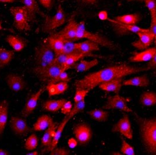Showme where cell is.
<instances>
[{
    "instance_id": "6da1fadb",
    "label": "cell",
    "mask_w": 156,
    "mask_h": 155,
    "mask_svg": "<svg viewBox=\"0 0 156 155\" xmlns=\"http://www.w3.org/2000/svg\"><path fill=\"white\" fill-rule=\"evenodd\" d=\"M150 70L149 67H132L121 64L108 67L100 71L92 72L75 83L76 89L91 90L99 85L115 79H122L128 75Z\"/></svg>"
},
{
    "instance_id": "7a4b0ae2",
    "label": "cell",
    "mask_w": 156,
    "mask_h": 155,
    "mask_svg": "<svg viewBox=\"0 0 156 155\" xmlns=\"http://www.w3.org/2000/svg\"><path fill=\"white\" fill-rule=\"evenodd\" d=\"M143 145L150 155H156V117L143 118L136 114Z\"/></svg>"
},
{
    "instance_id": "3957f363",
    "label": "cell",
    "mask_w": 156,
    "mask_h": 155,
    "mask_svg": "<svg viewBox=\"0 0 156 155\" xmlns=\"http://www.w3.org/2000/svg\"><path fill=\"white\" fill-rule=\"evenodd\" d=\"M56 54L53 51L48 40L40 43L36 49L34 53V67L33 72L39 77L46 69L54 62Z\"/></svg>"
},
{
    "instance_id": "277c9868",
    "label": "cell",
    "mask_w": 156,
    "mask_h": 155,
    "mask_svg": "<svg viewBox=\"0 0 156 155\" xmlns=\"http://www.w3.org/2000/svg\"><path fill=\"white\" fill-rule=\"evenodd\" d=\"M9 11L13 18L14 26L19 31H28L30 30L29 22H30L29 13L24 6L12 7Z\"/></svg>"
},
{
    "instance_id": "5b68a950",
    "label": "cell",
    "mask_w": 156,
    "mask_h": 155,
    "mask_svg": "<svg viewBox=\"0 0 156 155\" xmlns=\"http://www.w3.org/2000/svg\"><path fill=\"white\" fill-rule=\"evenodd\" d=\"M44 23L43 26L44 32L51 33L57 28L63 25L66 21V16L64 9L61 4H59L57 13L53 16H44Z\"/></svg>"
},
{
    "instance_id": "8992f818",
    "label": "cell",
    "mask_w": 156,
    "mask_h": 155,
    "mask_svg": "<svg viewBox=\"0 0 156 155\" xmlns=\"http://www.w3.org/2000/svg\"><path fill=\"white\" fill-rule=\"evenodd\" d=\"M86 39L87 40H90L93 42L98 43L99 45H103L107 48L112 49L114 47V45L111 41L110 40L102 36L100 34L90 32L86 30L84 27L83 23H79L78 25V31L76 33V41L80 40V39Z\"/></svg>"
},
{
    "instance_id": "52a82bcc",
    "label": "cell",
    "mask_w": 156,
    "mask_h": 155,
    "mask_svg": "<svg viewBox=\"0 0 156 155\" xmlns=\"http://www.w3.org/2000/svg\"><path fill=\"white\" fill-rule=\"evenodd\" d=\"M108 20L110 22L114 32L117 35L119 36L128 35L132 33H137L141 32H147L150 31V29H143L139 26H137L136 25L124 24L119 22H118L114 19L110 20L108 18Z\"/></svg>"
},
{
    "instance_id": "ba28073f",
    "label": "cell",
    "mask_w": 156,
    "mask_h": 155,
    "mask_svg": "<svg viewBox=\"0 0 156 155\" xmlns=\"http://www.w3.org/2000/svg\"><path fill=\"white\" fill-rule=\"evenodd\" d=\"M128 101L129 100L126 98L122 97L117 94V95L107 98L106 104L103 107V109L105 110L116 109L125 112H133L132 110L127 105Z\"/></svg>"
},
{
    "instance_id": "9c48e42d",
    "label": "cell",
    "mask_w": 156,
    "mask_h": 155,
    "mask_svg": "<svg viewBox=\"0 0 156 155\" xmlns=\"http://www.w3.org/2000/svg\"><path fill=\"white\" fill-rule=\"evenodd\" d=\"M73 134L80 145L88 143L91 140L92 131L90 126L86 124H80L77 125L73 129Z\"/></svg>"
},
{
    "instance_id": "30bf717a",
    "label": "cell",
    "mask_w": 156,
    "mask_h": 155,
    "mask_svg": "<svg viewBox=\"0 0 156 155\" xmlns=\"http://www.w3.org/2000/svg\"><path fill=\"white\" fill-rule=\"evenodd\" d=\"M112 131L114 132L120 133L122 135L129 139H132L133 138V131L130 120L127 115H124V116L113 126Z\"/></svg>"
},
{
    "instance_id": "8fae6325",
    "label": "cell",
    "mask_w": 156,
    "mask_h": 155,
    "mask_svg": "<svg viewBox=\"0 0 156 155\" xmlns=\"http://www.w3.org/2000/svg\"><path fill=\"white\" fill-rule=\"evenodd\" d=\"M78 25L79 23L74 18H71L65 27L60 32L55 33V34L61 37L65 40L75 41H76Z\"/></svg>"
},
{
    "instance_id": "7c38bea8",
    "label": "cell",
    "mask_w": 156,
    "mask_h": 155,
    "mask_svg": "<svg viewBox=\"0 0 156 155\" xmlns=\"http://www.w3.org/2000/svg\"><path fill=\"white\" fill-rule=\"evenodd\" d=\"M10 125L14 134L19 136H25L30 131V128L26 120L20 117H12Z\"/></svg>"
},
{
    "instance_id": "4fadbf2b",
    "label": "cell",
    "mask_w": 156,
    "mask_h": 155,
    "mask_svg": "<svg viewBox=\"0 0 156 155\" xmlns=\"http://www.w3.org/2000/svg\"><path fill=\"white\" fill-rule=\"evenodd\" d=\"M139 39L133 42L132 45L139 50H143L148 48L154 41L153 34L149 31L141 32L136 33Z\"/></svg>"
},
{
    "instance_id": "5bb4252c",
    "label": "cell",
    "mask_w": 156,
    "mask_h": 155,
    "mask_svg": "<svg viewBox=\"0 0 156 155\" xmlns=\"http://www.w3.org/2000/svg\"><path fill=\"white\" fill-rule=\"evenodd\" d=\"M62 72L61 66L55 62H54L38 78L40 81L43 82L50 83L54 81Z\"/></svg>"
},
{
    "instance_id": "9a60e30c",
    "label": "cell",
    "mask_w": 156,
    "mask_h": 155,
    "mask_svg": "<svg viewBox=\"0 0 156 155\" xmlns=\"http://www.w3.org/2000/svg\"><path fill=\"white\" fill-rule=\"evenodd\" d=\"M45 89L46 88H41L37 92L31 95L27 99L26 104L22 111V115L23 116L25 117L29 116L36 109L39 98Z\"/></svg>"
},
{
    "instance_id": "2e32d148",
    "label": "cell",
    "mask_w": 156,
    "mask_h": 155,
    "mask_svg": "<svg viewBox=\"0 0 156 155\" xmlns=\"http://www.w3.org/2000/svg\"><path fill=\"white\" fill-rule=\"evenodd\" d=\"M6 82L8 87L16 92L22 91L25 88V82L23 78L16 74H11L8 75Z\"/></svg>"
},
{
    "instance_id": "e0dca14e",
    "label": "cell",
    "mask_w": 156,
    "mask_h": 155,
    "mask_svg": "<svg viewBox=\"0 0 156 155\" xmlns=\"http://www.w3.org/2000/svg\"><path fill=\"white\" fill-rule=\"evenodd\" d=\"M156 48H150L140 52H135L133 55L129 58L130 62L140 63L149 61L153 57L156 53Z\"/></svg>"
},
{
    "instance_id": "ac0fdd59",
    "label": "cell",
    "mask_w": 156,
    "mask_h": 155,
    "mask_svg": "<svg viewBox=\"0 0 156 155\" xmlns=\"http://www.w3.org/2000/svg\"><path fill=\"white\" fill-rule=\"evenodd\" d=\"M71 118V117L69 116V115H67L65 118L62 120V121L61 123V124L58 125L51 145L49 146V148L43 150V152H50L51 151H52L53 149L57 148V145L58 143L59 140L61 138V136L62 134L63 130L65 128V125Z\"/></svg>"
},
{
    "instance_id": "d6986e66",
    "label": "cell",
    "mask_w": 156,
    "mask_h": 155,
    "mask_svg": "<svg viewBox=\"0 0 156 155\" xmlns=\"http://www.w3.org/2000/svg\"><path fill=\"white\" fill-rule=\"evenodd\" d=\"M58 126V123H54L51 127H50L48 129H46L44 135L41 139L43 146L45 147L43 150L49 148V146L51 145Z\"/></svg>"
},
{
    "instance_id": "ffe728a7",
    "label": "cell",
    "mask_w": 156,
    "mask_h": 155,
    "mask_svg": "<svg viewBox=\"0 0 156 155\" xmlns=\"http://www.w3.org/2000/svg\"><path fill=\"white\" fill-rule=\"evenodd\" d=\"M20 1L23 4V6L27 9L29 13L30 21H32L35 18L37 13H40L44 17L45 14L40 11L39 5L36 0H20Z\"/></svg>"
},
{
    "instance_id": "44dd1931",
    "label": "cell",
    "mask_w": 156,
    "mask_h": 155,
    "mask_svg": "<svg viewBox=\"0 0 156 155\" xmlns=\"http://www.w3.org/2000/svg\"><path fill=\"white\" fill-rule=\"evenodd\" d=\"M47 40L49 45H50L56 55L62 52L65 41L64 39L55 34H52Z\"/></svg>"
},
{
    "instance_id": "7402d4cb",
    "label": "cell",
    "mask_w": 156,
    "mask_h": 155,
    "mask_svg": "<svg viewBox=\"0 0 156 155\" xmlns=\"http://www.w3.org/2000/svg\"><path fill=\"white\" fill-rule=\"evenodd\" d=\"M8 103L4 100L0 103V136L3 134L8 122Z\"/></svg>"
},
{
    "instance_id": "603a6c76",
    "label": "cell",
    "mask_w": 156,
    "mask_h": 155,
    "mask_svg": "<svg viewBox=\"0 0 156 155\" xmlns=\"http://www.w3.org/2000/svg\"><path fill=\"white\" fill-rule=\"evenodd\" d=\"M91 53H76V54H72L68 56L65 65L62 68V72H65L66 70L71 68L72 67L74 64H75L78 61L82 59L83 58L87 57H93Z\"/></svg>"
},
{
    "instance_id": "cb8c5ba5",
    "label": "cell",
    "mask_w": 156,
    "mask_h": 155,
    "mask_svg": "<svg viewBox=\"0 0 156 155\" xmlns=\"http://www.w3.org/2000/svg\"><path fill=\"white\" fill-rule=\"evenodd\" d=\"M122 79H115L99 85V88L106 92H112L118 94L122 86Z\"/></svg>"
},
{
    "instance_id": "d4e9b609",
    "label": "cell",
    "mask_w": 156,
    "mask_h": 155,
    "mask_svg": "<svg viewBox=\"0 0 156 155\" xmlns=\"http://www.w3.org/2000/svg\"><path fill=\"white\" fill-rule=\"evenodd\" d=\"M52 118L48 115L40 117L33 125V129L36 131H43L48 129L53 124Z\"/></svg>"
},
{
    "instance_id": "484cf974",
    "label": "cell",
    "mask_w": 156,
    "mask_h": 155,
    "mask_svg": "<svg viewBox=\"0 0 156 155\" xmlns=\"http://www.w3.org/2000/svg\"><path fill=\"white\" fill-rule=\"evenodd\" d=\"M149 79L146 75L132 78L124 81L122 83V85L125 86H134L139 87H146L149 86Z\"/></svg>"
},
{
    "instance_id": "4316f807",
    "label": "cell",
    "mask_w": 156,
    "mask_h": 155,
    "mask_svg": "<svg viewBox=\"0 0 156 155\" xmlns=\"http://www.w3.org/2000/svg\"><path fill=\"white\" fill-rule=\"evenodd\" d=\"M77 47L79 52L82 53H91L100 49L98 43L89 40L81 43H77Z\"/></svg>"
},
{
    "instance_id": "83f0119b",
    "label": "cell",
    "mask_w": 156,
    "mask_h": 155,
    "mask_svg": "<svg viewBox=\"0 0 156 155\" xmlns=\"http://www.w3.org/2000/svg\"><path fill=\"white\" fill-rule=\"evenodd\" d=\"M6 40L8 44L16 52H20L22 51L26 46L25 41L16 36L9 35L7 36Z\"/></svg>"
},
{
    "instance_id": "f1b7e54d",
    "label": "cell",
    "mask_w": 156,
    "mask_h": 155,
    "mask_svg": "<svg viewBox=\"0 0 156 155\" xmlns=\"http://www.w3.org/2000/svg\"><path fill=\"white\" fill-rule=\"evenodd\" d=\"M114 20L124 24L136 25V24L140 20V16L137 13H130L117 16Z\"/></svg>"
},
{
    "instance_id": "f546056e",
    "label": "cell",
    "mask_w": 156,
    "mask_h": 155,
    "mask_svg": "<svg viewBox=\"0 0 156 155\" xmlns=\"http://www.w3.org/2000/svg\"><path fill=\"white\" fill-rule=\"evenodd\" d=\"M98 64L97 59H94L90 61H87L84 59H81L80 62L78 63H76L71 68H73L78 72H85L90 69L92 68L93 67L96 66Z\"/></svg>"
},
{
    "instance_id": "4dcf8cb0",
    "label": "cell",
    "mask_w": 156,
    "mask_h": 155,
    "mask_svg": "<svg viewBox=\"0 0 156 155\" xmlns=\"http://www.w3.org/2000/svg\"><path fill=\"white\" fill-rule=\"evenodd\" d=\"M67 102L65 99L58 100H48L43 104V109L50 112H56L61 109L62 106Z\"/></svg>"
},
{
    "instance_id": "1f68e13d",
    "label": "cell",
    "mask_w": 156,
    "mask_h": 155,
    "mask_svg": "<svg viewBox=\"0 0 156 155\" xmlns=\"http://www.w3.org/2000/svg\"><path fill=\"white\" fill-rule=\"evenodd\" d=\"M140 103L147 107L156 106V93L153 92H144L140 98Z\"/></svg>"
},
{
    "instance_id": "d6a6232c",
    "label": "cell",
    "mask_w": 156,
    "mask_h": 155,
    "mask_svg": "<svg viewBox=\"0 0 156 155\" xmlns=\"http://www.w3.org/2000/svg\"><path fill=\"white\" fill-rule=\"evenodd\" d=\"M14 56V52L0 47V68L9 64Z\"/></svg>"
},
{
    "instance_id": "836d02e7",
    "label": "cell",
    "mask_w": 156,
    "mask_h": 155,
    "mask_svg": "<svg viewBox=\"0 0 156 155\" xmlns=\"http://www.w3.org/2000/svg\"><path fill=\"white\" fill-rule=\"evenodd\" d=\"M87 114L92 119L98 122L106 121L108 117V113L107 111L100 109L89 111L87 112Z\"/></svg>"
},
{
    "instance_id": "e575fe53",
    "label": "cell",
    "mask_w": 156,
    "mask_h": 155,
    "mask_svg": "<svg viewBox=\"0 0 156 155\" xmlns=\"http://www.w3.org/2000/svg\"><path fill=\"white\" fill-rule=\"evenodd\" d=\"M62 52L65 53L67 55L80 53L78 50L77 43H74V41H68V40H65L64 41Z\"/></svg>"
},
{
    "instance_id": "d590c367",
    "label": "cell",
    "mask_w": 156,
    "mask_h": 155,
    "mask_svg": "<svg viewBox=\"0 0 156 155\" xmlns=\"http://www.w3.org/2000/svg\"><path fill=\"white\" fill-rule=\"evenodd\" d=\"M39 144V139L36 134H32L27 139L25 148L27 150H33L36 148Z\"/></svg>"
},
{
    "instance_id": "8d00e7d4",
    "label": "cell",
    "mask_w": 156,
    "mask_h": 155,
    "mask_svg": "<svg viewBox=\"0 0 156 155\" xmlns=\"http://www.w3.org/2000/svg\"><path fill=\"white\" fill-rule=\"evenodd\" d=\"M89 89H77L75 96L73 97V100L75 103L83 101L85 100V98L87 96V93L89 92Z\"/></svg>"
},
{
    "instance_id": "74e56055",
    "label": "cell",
    "mask_w": 156,
    "mask_h": 155,
    "mask_svg": "<svg viewBox=\"0 0 156 155\" xmlns=\"http://www.w3.org/2000/svg\"><path fill=\"white\" fill-rule=\"evenodd\" d=\"M121 152L126 155H135L134 148L124 139L122 140Z\"/></svg>"
},
{
    "instance_id": "f35d334b",
    "label": "cell",
    "mask_w": 156,
    "mask_h": 155,
    "mask_svg": "<svg viewBox=\"0 0 156 155\" xmlns=\"http://www.w3.org/2000/svg\"><path fill=\"white\" fill-rule=\"evenodd\" d=\"M85 107V100H83V101L78 102V103H75L71 111L70 112V113L68 115L72 118L74 116H75L76 114H78V113H80V112H81V111H82L83 110H84Z\"/></svg>"
},
{
    "instance_id": "ab89813d",
    "label": "cell",
    "mask_w": 156,
    "mask_h": 155,
    "mask_svg": "<svg viewBox=\"0 0 156 155\" xmlns=\"http://www.w3.org/2000/svg\"><path fill=\"white\" fill-rule=\"evenodd\" d=\"M143 1L149 10L150 14L156 15V0H144Z\"/></svg>"
},
{
    "instance_id": "60d3db41",
    "label": "cell",
    "mask_w": 156,
    "mask_h": 155,
    "mask_svg": "<svg viewBox=\"0 0 156 155\" xmlns=\"http://www.w3.org/2000/svg\"><path fill=\"white\" fill-rule=\"evenodd\" d=\"M68 55L64 53V52H61V53H60L59 54L56 55V56H55L54 62H55L56 63H57L58 64L61 66L62 71V68H63L64 65H65V63H66V59H67V57H68Z\"/></svg>"
},
{
    "instance_id": "b9f144b4",
    "label": "cell",
    "mask_w": 156,
    "mask_h": 155,
    "mask_svg": "<svg viewBox=\"0 0 156 155\" xmlns=\"http://www.w3.org/2000/svg\"><path fill=\"white\" fill-rule=\"evenodd\" d=\"M54 84L57 89L58 95L64 93L65 92L67 91L68 88V82H59L55 83Z\"/></svg>"
},
{
    "instance_id": "7bdbcfd3",
    "label": "cell",
    "mask_w": 156,
    "mask_h": 155,
    "mask_svg": "<svg viewBox=\"0 0 156 155\" xmlns=\"http://www.w3.org/2000/svg\"><path fill=\"white\" fill-rule=\"evenodd\" d=\"M71 80V78L69 77L68 74L65 72H62L58 77L54 81H52V83H57L59 82H69Z\"/></svg>"
},
{
    "instance_id": "ee69618b",
    "label": "cell",
    "mask_w": 156,
    "mask_h": 155,
    "mask_svg": "<svg viewBox=\"0 0 156 155\" xmlns=\"http://www.w3.org/2000/svg\"><path fill=\"white\" fill-rule=\"evenodd\" d=\"M150 32L154 36V43L156 44V15H151V25L149 28Z\"/></svg>"
},
{
    "instance_id": "f6af8a7d",
    "label": "cell",
    "mask_w": 156,
    "mask_h": 155,
    "mask_svg": "<svg viewBox=\"0 0 156 155\" xmlns=\"http://www.w3.org/2000/svg\"><path fill=\"white\" fill-rule=\"evenodd\" d=\"M73 108V105L72 103H71V102L70 101H67L66 103H65L62 107H61V111L62 114H65L66 116L68 115L70 112L71 111L72 109Z\"/></svg>"
},
{
    "instance_id": "bcb514c9",
    "label": "cell",
    "mask_w": 156,
    "mask_h": 155,
    "mask_svg": "<svg viewBox=\"0 0 156 155\" xmlns=\"http://www.w3.org/2000/svg\"><path fill=\"white\" fill-rule=\"evenodd\" d=\"M46 89L48 92L49 96H52L55 95H58V93L57 89L55 86V84L52 82L48 83V84L46 86Z\"/></svg>"
},
{
    "instance_id": "7dc6e473",
    "label": "cell",
    "mask_w": 156,
    "mask_h": 155,
    "mask_svg": "<svg viewBox=\"0 0 156 155\" xmlns=\"http://www.w3.org/2000/svg\"><path fill=\"white\" fill-rule=\"evenodd\" d=\"M70 154V152L66 148H55L53 149L52 151L50 152L51 155H68Z\"/></svg>"
},
{
    "instance_id": "c3c4849f",
    "label": "cell",
    "mask_w": 156,
    "mask_h": 155,
    "mask_svg": "<svg viewBox=\"0 0 156 155\" xmlns=\"http://www.w3.org/2000/svg\"><path fill=\"white\" fill-rule=\"evenodd\" d=\"M39 2L43 7L48 10H51L52 8V0H39Z\"/></svg>"
},
{
    "instance_id": "681fc988",
    "label": "cell",
    "mask_w": 156,
    "mask_h": 155,
    "mask_svg": "<svg viewBox=\"0 0 156 155\" xmlns=\"http://www.w3.org/2000/svg\"><path fill=\"white\" fill-rule=\"evenodd\" d=\"M147 66L149 67L150 69H156V52L153 57L151 58V59L147 64Z\"/></svg>"
},
{
    "instance_id": "f907efd6",
    "label": "cell",
    "mask_w": 156,
    "mask_h": 155,
    "mask_svg": "<svg viewBox=\"0 0 156 155\" xmlns=\"http://www.w3.org/2000/svg\"><path fill=\"white\" fill-rule=\"evenodd\" d=\"M98 18L101 20H105L108 19V13L106 11H101L99 13H98Z\"/></svg>"
},
{
    "instance_id": "816d5d0a",
    "label": "cell",
    "mask_w": 156,
    "mask_h": 155,
    "mask_svg": "<svg viewBox=\"0 0 156 155\" xmlns=\"http://www.w3.org/2000/svg\"><path fill=\"white\" fill-rule=\"evenodd\" d=\"M68 145L70 148H75L78 145V141L75 138H70L68 141Z\"/></svg>"
},
{
    "instance_id": "f5cc1de1",
    "label": "cell",
    "mask_w": 156,
    "mask_h": 155,
    "mask_svg": "<svg viewBox=\"0 0 156 155\" xmlns=\"http://www.w3.org/2000/svg\"><path fill=\"white\" fill-rule=\"evenodd\" d=\"M82 2L86 4H90V5H93L95 4L98 0H81Z\"/></svg>"
},
{
    "instance_id": "db71d44e",
    "label": "cell",
    "mask_w": 156,
    "mask_h": 155,
    "mask_svg": "<svg viewBox=\"0 0 156 155\" xmlns=\"http://www.w3.org/2000/svg\"><path fill=\"white\" fill-rule=\"evenodd\" d=\"M9 153L5 149H0V155H8Z\"/></svg>"
},
{
    "instance_id": "11a10c76",
    "label": "cell",
    "mask_w": 156,
    "mask_h": 155,
    "mask_svg": "<svg viewBox=\"0 0 156 155\" xmlns=\"http://www.w3.org/2000/svg\"><path fill=\"white\" fill-rule=\"evenodd\" d=\"M16 0H0V2L2 3H12Z\"/></svg>"
},
{
    "instance_id": "9f6ffc18",
    "label": "cell",
    "mask_w": 156,
    "mask_h": 155,
    "mask_svg": "<svg viewBox=\"0 0 156 155\" xmlns=\"http://www.w3.org/2000/svg\"><path fill=\"white\" fill-rule=\"evenodd\" d=\"M27 155H39V152H37V151H34L32 152H30V153H29L27 154Z\"/></svg>"
},
{
    "instance_id": "6f0895ef",
    "label": "cell",
    "mask_w": 156,
    "mask_h": 155,
    "mask_svg": "<svg viewBox=\"0 0 156 155\" xmlns=\"http://www.w3.org/2000/svg\"><path fill=\"white\" fill-rule=\"evenodd\" d=\"M129 1H134V2H143L144 0H128Z\"/></svg>"
},
{
    "instance_id": "680465c9",
    "label": "cell",
    "mask_w": 156,
    "mask_h": 155,
    "mask_svg": "<svg viewBox=\"0 0 156 155\" xmlns=\"http://www.w3.org/2000/svg\"><path fill=\"white\" fill-rule=\"evenodd\" d=\"M3 29H4V28L2 27V22L0 21V31H2Z\"/></svg>"
}]
</instances>
